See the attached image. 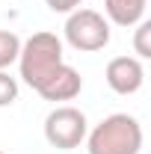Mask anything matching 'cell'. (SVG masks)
<instances>
[{
	"instance_id": "12",
	"label": "cell",
	"mask_w": 151,
	"mask_h": 154,
	"mask_svg": "<svg viewBox=\"0 0 151 154\" xmlns=\"http://www.w3.org/2000/svg\"><path fill=\"white\" fill-rule=\"evenodd\" d=\"M0 154H6V151H0Z\"/></svg>"
},
{
	"instance_id": "2",
	"label": "cell",
	"mask_w": 151,
	"mask_h": 154,
	"mask_svg": "<svg viewBox=\"0 0 151 154\" xmlns=\"http://www.w3.org/2000/svg\"><path fill=\"white\" fill-rule=\"evenodd\" d=\"M62 62V38L57 33H33L27 42H21L18 71L30 89H39L42 80Z\"/></svg>"
},
{
	"instance_id": "11",
	"label": "cell",
	"mask_w": 151,
	"mask_h": 154,
	"mask_svg": "<svg viewBox=\"0 0 151 154\" xmlns=\"http://www.w3.org/2000/svg\"><path fill=\"white\" fill-rule=\"evenodd\" d=\"M45 3H48V9H51V12H62V15H68V12L80 9V3H83V0H45Z\"/></svg>"
},
{
	"instance_id": "6",
	"label": "cell",
	"mask_w": 151,
	"mask_h": 154,
	"mask_svg": "<svg viewBox=\"0 0 151 154\" xmlns=\"http://www.w3.org/2000/svg\"><path fill=\"white\" fill-rule=\"evenodd\" d=\"M80 89H83V77H80V71L77 68H71L68 62H62V65H57L51 74L42 80V86H39L36 92L45 101H74L77 95H80Z\"/></svg>"
},
{
	"instance_id": "9",
	"label": "cell",
	"mask_w": 151,
	"mask_h": 154,
	"mask_svg": "<svg viewBox=\"0 0 151 154\" xmlns=\"http://www.w3.org/2000/svg\"><path fill=\"white\" fill-rule=\"evenodd\" d=\"M133 51H136V59H148L151 57V21H139L136 24Z\"/></svg>"
},
{
	"instance_id": "1",
	"label": "cell",
	"mask_w": 151,
	"mask_h": 154,
	"mask_svg": "<svg viewBox=\"0 0 151 154\" xmlns=\"http://www.w3.org/2000/svg\"><path fill=\"white\" fill-rule=\"evenodd\" d=\"M89 154H139L142 125L128 113H113L86 134Z\"/></svg>"
},
{
	"instance_id": "4",
	"label": "cell",
	"mask_w": 151,
	"mask_h": 154,
	"mask_svg": "<svg viewBox=\"0 0 151 154\" xmlns=\"http://www.w3.org/2000/svg\"><path fill=\"white\" fill-rule=\"evenodd\" d=\"M86 134H89V122H86L83 110H77L71 104L54 107L45 119V139L59 151L77 148L80 142H86Z\"/></svg>"
},
{
	"instance_id": "8",
	"label": "cell",
	"mask_w": 151,
	"mask_h": 154,
	"mask_svg": "<svg viewBox=\"0 0 151 154\" xmlns=\"http://www.w3.org/2000/svg\"><path fill=\"white\" fill-rule=\"evenodd\" d=\"M21 54V38L12 30H0V71H6L12 62H18Z\"/></svg>"
},
{
	"instance_id": "3",
	"label": "cell",
	"mask_w": 151,
	"mask_h": 154,
	"mask_svg": "<svg viewBox=\"0 0 151 154\" xmlns=\"http://www.w3.org/2000/svg\"><path fill=\"white\" fill-rule=\"evenodd\" d=\"M65 42L83 54L104 51L110 45V21L95 9H74L65 21Z\"/></svg>"
},
{
	"instance_id": "5",
	"label": "cell",
	"mask_w": 151,
	"mask_h": 154,
	"mask_svg": "<svg viewBox=\"0 0 151 154\" xmlns=\"http://www.w3.org/2000/svg\"><path fill=\"white\" fill-rule=\"evenodd\" d=\"M104 80L116 95H136L145 83L142 59L136 57H113L104 68Z\"/></svg>"
},
{
	"instance_id": "7",
	"label": "cell",
	"mask_w": 151,
	"mask_h": 154,
	"mask_svg": "<svg viewBox=\"0 0 151 154\" xmlns=\"http://www.w3.org/2000/svg\"><path fill=\"white\" fill-rule=\"evenodd\" d=\"M145 6L148 0H104L107 21L116 27H136L145 18Z\"/></svg>"
},
{
	"instance_id": "10",
	"label": "cell",
	"mask_w": 151,
	"mask_h": 154,
	"mask_svg": "<svg viewBox=\"0 0 151 154\" xmlns=\"http://www.w3.org/2000/svg\"><path fill=\"white\" fill-rule=\"evenodd\" d=\"M18 101V80L9 71H0V107H9Z\"/></svg>"
}]
</instances>
